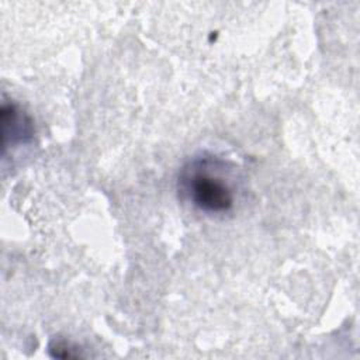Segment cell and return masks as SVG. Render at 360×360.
I'll return each instance as SVG.
<instances>
[{
  "mask_svg": "<svg viewBox=\"0 0 360 360\" xmlns=\"http://www.w3.org/2000/svg\"><path fill=\"white\" fill-rule=\"evenodd\" d=\"M179 190L197 210L207 214H224L235 204V190L225 165L214 158L190 160L179 176Z\"/></svg>",
  "mask_w": 360,
  "mask_h": 360,
  "instance_id": "1",
  "label": "cell"
},
{
  "mask_svg": "<svg viewBox=\"0 0 360 360\" xmlns=\"http://www.w3.org/2000/svg\"><path fill=\"white\" fill-rule=\"evenodd\" d=\"M1 135L3 149L27 142L32 136V124L30 118L14 104L1 107Z\"/></svg>",
  "mask_w": 360,
  "mask_h": 360,
  "instance_id": "2",
  "label": "cell"
}]
</instances>
